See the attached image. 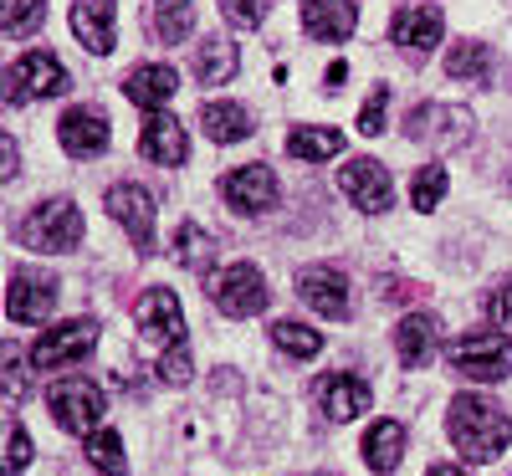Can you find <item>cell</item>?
I'll list each match as a JSON object with an SVG mask.
<instances>
[{"instance_id":"8d00e7d4","label":"cell","mask_w":512,"mask_h":476,"mask_svg":"<svg viewBox=\"0 0 512 476\" xmlns=\"http://www.w3.org/2000/svg\"><path fill=\"white\" fill-rule=\"evenodd\" d=\"M164 384H190V374H195V364H190V349H169V354H159V369H154Z\"/></svg>"},{"instance_id":"4dcf8cb0","label":"cell","mask_w":512,"mask_h":476,"mask_svg":"<svg viewBox=\"0 0 512 476\" xmlns=\"http://www.w3.org/2000/svg\"><path fill=\"white\" fill-rule=\"evenodd\" d=\"M47 21V0H0V31L6 36H26Z\"/></svg>"},{"instance_id":"836d02e7","label":"cell","mask_w":512,"mask_h":476,"mask_svg":"<svg viewBox=\"0 0 512 476\" xmlns=\"http://www.w3.org/2000/svg\"><path fill=\"white\" fill-rule=\"evenodd\" d=\"M384 108H390V88H374L369 103L359 108V134H364V139L384 134Z\"/></svg>"},{"instance_id":"e0dca14e","label":"cell","mask_w":512,"mask_h":476,"mask_svg":"<svg viewBox=\"0 0 512 476\" xmlns=\"http://www.w3.org/2000/svg\"><path fill=\"white\" fill-rule=\"evenodd\" d=\"M313 395H318L323 415H328V420H338V425L369 410V384H364L359 374H323Z\"/></svg>"},{"instance_id":"9a60e30c","label":"cell","mask_w":512,"mask_h":476,"mask_svg":"<svg viewBox=\"0 0 512 476\" xmlns=\"http://www.w3.org/2000/svg\"><path fill=\"white\" fill-rule=\"evenodd\" d=\"M297 297L308 302L313 313L323 318H349V277L344 272H333V267H308L303 277H297Z\"/></svg>"},{"instance_id":"ab89813d","label":"cell","mask_w":512,"mask_h":476,"mask_svg":"<svg viewBox=\"0 0 512 476\" xmlns=\"http://www.w3.org/2000/svg\"><path fill=\"white\" fill-rule=\"evenodd\" d=\"M16 159H21V149H16V139L6 134V139H0V175H6V180L16 175Z\"/></svg>"},{"instance_id":"74e56055","label":"cell","mask_w":512,"mask_h":476,"mask_svg":"<svg viewBox=\"0 0 512 476\" xmlns=\"http://www.w3.org/2000/svg\"><path fill=\"white\" fill-rule=\"evenodd\" d=\"M31 466V441H26V430L11 420V436H6V471H26Z\"/></svg>"},{"instance_id":"52a82bcc","label":"cell","mask_w":512,"mask_h":476,"mask_svg":"<svg viewBox=\"0 0 512 476\" xmlns=\"http://www.w3.org/2000/svg\"><path fill=\"white\" fill-rule=\"evenodd\" d=\"M47 410L57 415V425L62 430H72V436H82V430H98V420H103V389L93 384V379H57L52 389H47Z\"/></svg>"},{"instance_id":"f35d334b","label":"cell","mask_w":512,"mask_h":476,"mask_svg":"<svg viewBox=\"0 0 512 476\" xmlns=\"http://www.w3.org/2000/svg\"><path fill=\"white\" fill-rule=\"evenodd\" d=\"M21 395H26V369H21V354L6 349V400L16 405Z\"/></svg>"},{"instance_id":"f546056e","label":"cell","mask_w":512,"mask_h":476,"mask_svg":"<svg viewBox=\"0 0 512 476\" xmlns=\"http://www.w3.org/2000/svg\"><path fill=\"white\" fill-rule=\"evenodd\" d=\"M272 343L282 354H292V359H318L323 354V333H313L308 323H292V318L272 323Z\"/></svg>"},{"instance_id":"83f0119b","label":"cell","mask_w":512,"mask_h":476,"mask_svg":"<svg viewBox=\"0 0 512 476\" xmlns=\"http://www.w3.org/2000/svg\"><path fill=\"white\" fill-rule=\"evenodd\" d=\"M287 154L292 159H333V154H344V134L338 128H292L287 134Z\"/></svg>"},{"instance_id":"e575fe53","label":"cell","mask_w":512,"mask_h":476,"mask_svg":"<svg viewBox=\"0 0 512 476\" xmlns=\"http://www.w3.org/2000/svg\"><path fill=\"white\" fill-rule=\"evenodd\" d=\"M482 313H487L492 323H507V318H512V277H497V282L487 287V297H482Z\"/></svg>"},{"instance_id":"d6986e66","label":"cell","mask_w":512,"mask_h":476,"mask_svg":"<svg viewBox=\"0 0 512 476\" xmlns=\"http://www.w3.org/2000/svg\"><path fill=\"white\" fill-rule=\"evenodd\" d=\"M139 149H144V159H154V164H164V169L185 164V154H190V144H185V128H180L175 118H169V113H149V118H144Z\"/></svg>"},{"instance_id":"d6a6232c","label":"cell","mask_w":512,"mask_h":476,"mask_svg":"<svg viewBox=\"0 0 512 476\" xmlns=\"http://www.w3.org/2000/svg\"><path fill=\"white\" fill-rule=\"evenodd\" d=\"M446 185H451V175H446L441 164H425V169H415L410 205H415V210H436V205H441V195H446Z\"/></svg>"},{"instance_id":"7402d4cb","label":"cell","mask_w":512,"mask_h":476,"mask_svg":"<svg viewBox=\"0 0 512 476\" xmlns=\"http://www.w3.org/2000/svg\"><path fill=\"white\" fill-rule=\"evenodd\" d=\"M303 26L318 41H349L359 26V6L354 0H308L303 6Z\"/></svg>"},{"instance_id":"8fae6325","label":"cell","mask_w":512,"mask_h":476,"mask_svg":"<svg viewBox=\"0 0 512 476\" xmlns=\"http://www.w3.org/2000/svg\"><path fill=\"white\" fill-rule=\"evenodd\" d=\"M52 308H57V277L36 272V267H16L11 272V297H6L11 323H41Z\"/></svg>"},{"instance_id":"d590c367","label":"cell","mask_w":512,"mask_h":476,"mask_svg":"<svg viewBox=\"0 0 512 476\" xmlns=\"http://www.w3.org/2000/svg\"><path fill=\"white\" fill-rule=\"evenodd\" d=\"M221 6H226V21L246 26V31H256L267 21V0H221Z\"/></svg>"},{"instance_id":"30bf717a","label":"cell","mask_w":512,"mask_h":476,"mask_svg":"<svg viewBox=\"0 0 512 476\" xmlns=\"http://www.w3.org/2000/svg\"><path fill=\"white\" fill-rule=\"evenodd\" d=\"M390 36H395V47L420 62V57H431V47H441V36H446V16L436 6H400L395 21H390Z\"/></svg>"},{"instance_id":"ba28073f","label":"cell","mask_w":512,"mask_h":476,"mask_svg":"<svg viewBox=\"0 0 512 476\" xmlns=\"http://www.w3.org/2000/svg\"><path fill=\"white\" fill-rule=\"evenodd\" d=\"M210 297H216V308L226 318H256V313H267V302H272L267 277L251 262H231L216 282H210Z\"/></svg>"},{"instance_id":"6da1fadb","label":"cell","mask_w":512,"mask_h":476,"mask_svg":"<svg viewBox=\"0 0 512 476\" xmlns=\"http://www.w3.org/2000/svg\"><path fill=\"white\" fill-rule=\"evenodd\" d=\"M446 430H451V446L472 461V466H492V461L507 451V441H512L507 410L492 405V400H482V395H456Z\"/></svg>"},{"instance_id":"2e32d148","label":"cell","mask_w":512,"mask_h":476,"mask_svg":"<svg viewBox=\"0 0 512 476\" xmlns=\"http://www.w3.org/2000/svg\"><path fill=\"white\" fill-rule=\"evenodd\" d=\"M57 139L72 159H93L108 149V118L98 108H67L62 123H57Z\"/></svg>"},{"instance_id":"7c38bea8","label":"cell","mask_w":512,"mask_h":476,"mask_svg":"<svg viewBox=\"0 0 512 476\" xmlns=\"http://www.w3.org/2000/svg\"><path fill=\"white\" fill-rule=\"evenodd\" d=\"M108 215L134 236V251H154V195L144 185H113L108 190Z\"/></svg>"},{"instance_id":"60d3db41","label":"cell","mask_w":512,"mask_h":476,"mask_svg":"<svg viewBox=\"0 0 512 476\" xmlns=\"http://www.w3.org/2000/svg\"><path fill=\"white\" fill-rule=\"evenodd\" d=\"M384 287H390V292H384V297H395V302H405V297H415V292H420L415 282H395V277L384 282Z\"/></svg>"},{"instance_id":"cb8c5ba5","label":"cell","mask_w":512,"mask_h":476,"mask_svg":"<svg viewBox=\"0 0 512 476\" xmlns=\"http://www.w3.org/2000/svg\"><path fill=\"white\" fill-rule=\"evenodd\" d=\"M400 456H405V425H400V420H374L369 436H364V461H369V471L390 476V471L400 466Z\"/></svg>"},{"instance_id":"7a4b0ae2","label":"cell","mask_w":512,"mask_h":476,"mask_svg":"<svg viewBox=\"0 0 512 476\" xmlns=\"http://www.w3.org/2000/svg\"><path fill=\"white\" fill-rule=\"evenodd\" d=\"M451 369L477 379V384H497L512 374V338L507 333H492V328H477V333H461L451 343Z\"/></svg>"},{"instance_id":"5b68a950","label":"cell","mask_w":512,"mask_h":476,"mask_svg":"<svg viewBox=\"0 0 512 476\" xmlns=\"http://www.w3.org/2000/svg\"><path fill=\"white\" fill-rule=\"evenodd\" d=\"M93 343H98V323H93V318L57 323V328H47V333L31 343V364H36V374L67 369V364H77V359H88Z\"/></svg>"},{"instance_id":"4fadbf2b","label":"cell","mask_w":512,"mask_h":476,"mask_svg":"<svg viewBox=\"0 0 512 476\" xmlns=\"http://www.w3.org/2000/svg\"><path fill=\"white\" fill-rule=\"evenodd\" d=\"M338 185H344V195H349L359 210H369V215L390 210V200H395L390 169H384L379 159H349V164H344V175H338Z\"/></svg>"},{"instance_id":"484cf974","label":"cell","mask_w":512,"mask_h":476,"mask_svg":"<svg viewBox=\"0 0 512 476\" xmlns=\"http://www.w3.org/2000/svg\"><path fill=\"white\" fill-rule=\"evenodd\" d=\"M169 256L185 267V272H195V277H205L210 272V262H216V246H210V236L195 226V221H185L180 231H175V241H169Z\"/></svg>"},{"instance_id":"603a6c76","label":"cell","mask_w":512,"mask_h":476,"mask_svg":"<svg viewBox=\"0 0 512 476\" xmlns=\"http://www.w3.org/2000/svg\"><path fill=\"white\" fill-rule=\"evenodd\" d=\"M236 67H241V52L231 47L226 36H205L200 47H195V62H190V72L205 82V88H221V82H231Z\"/></svg>"},{"instance_id":"9c48e42d","label":"cell","mask_w":512,"mask_h":476,"mask_svg":"<svg viewBox=\"0 0 512 476\" xmlns=\"http://www.w3.org/2000/svg\"><path fill=\"white\" fill-rule=\"evenodd\" d=\"M134 323L149 343H159V349H185V313H180V297L169 287H149L139 302H134Z\"/></svg>"},{"instance_id":"b9f144b4","label":"cell","mask_w":512,"mask_h":476,"mask_svg":"<svg viewBox=\"0 0 512 476\" xmlns=\"http://www.w3.org/2000/svg\"><path fill=\"white\" fill-rule=\"evenodd\" d=\"M425 476H466V471H461V466H451V461H436V466L425 471Z\"/></svg>"},{"instance_id":"7bdbcfd3","label":"cell","mask_w":512,"mask_h":476,"mask_svg":"<svg viewBox=\"0 0 512 476\" xmlns=\"http://www.w3.org/2000/svg\"><path fill=\"white\" fill-rule=\"evenodd\" d=\"M344 77H349V67H344V62H333V67H328V88H338Z\"/></svg>"},{"instance_id":"8992f818","label":"cell","mask_w":512,"mask_h":476,"mask_svg":"<svg viewBox=\"0 0 512 476\" xmlns=\"http://www.w3.org/2000/svg\"><path fill=\"white\" fill-rule=\"evenodd\" d=\"M67 93V67L52 52H26L6 67V103L21 108L26 98H57Z\"/></svg>"},{"instance_id":"44dd1931","label":"cell","mask_w":512,"mask_h":476,"mask_svg":"<svg viewBox=\"0 0 512 476\" xmlns=\"http://www.w3.org/2000/svg\"><path fill=\"white\" fill-rule=\"evenodd\" d=\"M436 343H441V323H436L431 313H410V318H400V328H395V349H400V364H405V369H425V364H431Z\"/></svg>"},{"instance_id":"f1b7e54d","label":"cell","mask_w":512,"mask_h":476,"mask_svg":"<svg viewBox=\"0 0 512 476\" xmlns=\"http://www.w3.org/2000/svg\"><path fill=\"white\" fill-rule=\"evenodd\" d=\"M446 77L487 82L492 77V47H482V41H456V47L446 52Z\"/></svg>"},{"instance_id":"ac0fdd59","label":"cell","mask_w":512,"mask_h":476,"mask_svg":"<svg viewBox=\"0 0 512 476\" xmlns=\"http://www.w3.org/2000/svg\"><path fill=\"white\" fill-rule=\"evenodd\" d=\"M175 88H180V77H175V67H164V62H144V67H134L123 77L128 103H139L149 113H164V103L175 98Z\"/></svg>"},{"instance_id":"5bb4252c","label":"cell","mask_w":512,"mask_h":476,"mask_svg":"<svg viewBox=\"0 0 512 476\" xmlns=\"http://www.w3.org/2000/svg\"><path fill=\"white\" fill-rule=\"evenodd\" d=\"M221 195H226L236 210H246V215H262V210L277 205L282 185H277V175H272L267 164H241V169H231V175L221 180Z\"/></svg>"},{"instance_id":"ffe728a7","label":"cell","mask_w":512,"mask_h":476,"mask_svg":"<svg viewBox=\"0 0 512 476\" xmlns=\"http://www.w3.org/2000/svg\"><path fill=\"white\" fill-rule=\"evenodd\" d=\"M113 16H118L113 0H72V31L82 36V47L98 52V57L113 52Z\"/></svg>"},{"instance_id":"277c9868","label":"cell","mask_w":512,"mask_h":476,"mask_svg":"<svg viewBox=\"0 0 512 476\" xmlns=\"http://www.w3.org/2000/svg\"><path fill=\"white\" fill-rule=\"evenodd\" d=\"M472 113L466 108H451V103H420L410 118H405V134L425 149H461L472 144Z\"/></svg>"},{"instance_id":"d4e9b609","label":"cell","mask_w":512,"mask_h":476,"mask_svg":"<svg viewBox=\"0 0 512 476\" xmlns=\"http://www.w3.org/2000/svg\"><path fill=\"white\" fill-rule=\"evenodd\" d=\"M200 123L216 144H236L251 134V113L241 103H200Z\"/></svg>"},{"instance_id":"1f68e13d","label":"cell","mask_w":512,"mask_h":476,"mask_svg":"<svg viewBox=\"0 0 512 476\" xmlns=\"http://www.w3.org/2000/svg\"><path fill=\"white\" fill-rule=\"evenodd\" d=\"M82 451H88V461L103 471V476H128V461H123V441L113 436V430H93V436H88V446H82Z\"/></svg>"},{"instance_id":"3957f363","label":"cell","mask_w":512,"mask_h":476,"mask_svg":"<svg viewBox=\"0 0 512 476\" xmlns=\"http://www.w3.org/2000/svg\"><path fill=\"white\" fill-rule=\"evenodd\" d=\"M21 241H26L31 251H72V246L82 241V210H77L67 195L36 205L26 221H21Z\"/></svg>"},{"instance_id":"4316f807","label":"cell","mask_w":512,"mask_h":476,"mask_svg":"<svg viewBox=\"0 0 512 476\" xmlns=\"http://www.w3.org/2000/svg\"><path fill=\"white\" fill-rule=\"evenodd\" d=\"M195 26V11H190V0H154V11H149V31L164 41V47H175V41H185Z\"/></svg>"}]
</instances>
